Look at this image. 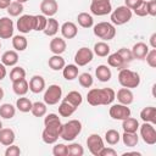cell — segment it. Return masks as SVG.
I'll use <instances>...</instances> for the list:
<instances>
[{"mask_svg":"<svg viewBox=\"0 0 156 156\" xmlns=\"http://www.w3.org/2000/svg\"><path fill=\"white\" fill-rule=\"evenodd\" d=\"M116 99V93L112 88H93L87 94V101L91 106L111 105Z\"/></svg>","mask_w":156,"mask_h":156,"instance_id":"obj_1","label":"cell"},{"mask_svg":"<svg viewBox=\"0 0 156 156\" xmlns=\"http://www.w3.org/2000/svg\"><path fill=\"white\" fill-rule=\"evenodd\" d=\"M118 82L123 88H128V89L138 88L140 84V76L138 72L132 71V69L126 67V68L119 69Z\"/></svg>","mask_w":156,"mask_h":156,"instance_id":"obj_2","label":"cell"},{"mask_svg":"<svg viewBox=\"0 0 156 156\" xmlns=\"http://www.w3.org/2000/svg\"><path fill=\"white\" fill-rule=\"evenodd\" d=\"M82 132V122L78 119H71L62 124L60 138L65 141H73Z\"/></svg>","mask_w":156,"mask_h":156,"instance_id":"obj_3","label":"cell"},{"mask_svg":"<svg viewBox=\"0 0 156 156\" xmlns=\"http://www.w3.org/2000/svg\"><path fill=\"white\" fill-rule=\"evenodd\" d=\"M94 35L99 39H102V41L112 40L116 35V27L110 22H99L98 24L93 26Z\"/></svg>","mask_w":156,"mask_h":156,"instance_id":"obj_4","label":"cell"},{"mask_svg":"<svg viewBox=\"0 0 156 156\" xmlns=\"http://www.w3.org/2000/svg\"><path fill=\"white\" fill-rule=\"evenodd\" d=\"M132 16H133V11L128 9L126 5H123V6H118L117 9L112 10L110 18L113 26H122L129 22L132 20Z\"/></svg>","mask_w":156,"mask_h":156,"instance_id":"obj_5","label":"cell"},{"mask_svg":"<svg viewBox=\"0 0 156 156\" xmlns=\"http://www.w3.org/2000/svg\"><path fill=\"white\" fill-rule=\"evenodd\" d=\"M44 102L46 105H56L62 99V89L57 84H51L45 89L44 93Z\"/></svg>","mask_w":156,"mask_h":156,"instance_id":"obj_6","label":"cell"},{"mask_svg":"<svg viewBox=\"0 0 156 156\" xmlns=\"http://www.w3.org/2000/svg\"><path fill=\"white\" fill-rule=\"evenodd\" d=\"M112 5L110 0H91L90 12L95 16H105L111 13Z\"/></svg>","mask_w":156,"mask_h":156,"instance_id":"obj_7","label":"cell"},{"mask_svg":"<svg viewBox=\"0 0 156 156\" xmlns=\"http://www.w3.org/2000/svg\"><path fill=\"white\" fill-rule=\"evenodd\" d=\"M140 136L147 145H155L156 144V130L152 123L144 122L141 126H139Z\"/></svg>","mask_w":156,"mask_h":156,"instance_id":"obj_8","label":"cell"},{"mask_svg":"<svg viewBox=\"0 0 156 156\" xmlns=\"http://www.w3.org/2000/svg\"><path fill=\"white\" fill-rule=\"evenodd\" d=\"M34 23H35V15H22L17 20L16 27L22 34H27L32 30H34Z\"/></svg>","mask_w":156,"mask_h":156,"instance_id":"obj_9","label":"cell"},{"mask_svg":"<svg viewBox=\"0 0 156 156\" xmlns=\"http://www.w3.org/2000/svg\"><path fill=\"white\" fill-rule=\"evenodd\" d=\"M108 113H110V117L112 119L123 121V119H126L127 117L130 116L132 111H130V108L127 105H123V104H113L110 107Z\"/></svg>","mask_w":156,"mask_h":156,"instance_id":"obj_10","label":"cell"},{"mask_svg":"<svg viewBox=\"0 0 156 156\" xmlns=\"http://www.w3.org/2000/svg\"><path fill=\"white\" fill-rule=\"evenodd\" d=\"M93 57H94L93 50L89 49V48L83 46V48L78 49V51L76 52V55H74V62H76V65L78 67H83V66L88 65L89 62H91Z\"/></svg>","mask_w":156,"mask_h":156,"instance_id":"obj_11","label":"cell"},{"mask_svg":"<svg viewBox=\"0 0 156 156\" xmlns=\"http://www.w3.org/2000/svg\"><path fill=\"white\" fill-rule=\"evenodd\" d=\"M87 146L88 150L90 151L91 155L94 156H99L101 149L105 146L104 145V140L99 134H90L87 139Z\"/></svg>","mask_w":156,"mask_h":156,"instance_id":"obj_12","label":"cell"},{"mask_svg":"<svg viewBox=\"0 0 156 156\" xmlns=\"http://www.w3.org/2000/svg\"><path fill=\"white\" fill-rule=\"evenodd\" d=\"M44 126H45V128H48V129H50V130H52V132H55L60 135L62 123H61V119H60L58 115H56V113L46 115L45 118H44Z\"/></svg>","mask_w":156,"mask_h":156,"instance_id":"obj_13","label":"cell"},{"mask_svg":"<svg viewBox=\"0 0 156 156\" xmlns=\"http://www.w3.org/2000/svg\"><path fill=\"white\" fill-rule=\"evenodd\" d=\"M13 22L10 17L0 18V39H10L13 37Z\"/></svg>","mask_w":156,"mask_h":156,"instance_id":"obj_14","label":"cell"},{"mask_svg":"<svg viewBox=\"0 0 156 156\" xmlns=\"http://www.w3.org/2000/svg\"><path fill=\"white\" fill-rule=\"evenodd\" d=\"M40 11L46 17H52L58 11V4L56 0H43L40 2Z\"/></svg>","mask_w":156,"mask_h":156,"instance_id":"obj_15","label":"cell"},{"mask_svg":"<svg viewBox=\"0 0 156 156\" xmlns=\"http://www.w3.org/2000/svg\"><path fill=\"white\" fill-rule=\"evenodd\" d=\"M66 41L63 38H60V37H55L51 39L50 44H49V48H50V51L54 54V55H61L66 51Z\"/></svg>","mask_w":156,"mask_h":156,"instance_id":"obj_16","label":"cell"},{"mask_svg":"<svg viewBox=\"0 0 156 156\" xmlns=\"http://www.w3.org/2000/svg\"><path fill=\"white\" fill-rule=\"evenodd\" d=\"M60 30H61V34H62V37H63L65 39H73V38L78 34V28H77L76 23H73V22H71V21L65 22V23L61 26Z\"/></svg>","mask_w":156,"mask_h":156,"instance_id":"obj_17","label":"cell"},{"mask_svg":"<svg viewBox=\"0 0 156 156\" xmlns=\"http://www.w3.org/2000/svg\"><path fill=\"white\" fill-rule=\"evenodd\" d=\"M29 90L33 94H39L45 89V79L41 76H33L29 80Z\"/></svg>","mask_w":156,"mask_h":156,"instance_id":"obj_18","label":"cell"},{"mask_svg":"<svg viewBox=\"0 0 156 156\" xmlns=\"http://www.w3.org/2000/svg\"><path fill=\"white\" fill-rule=\"evenodd\" d=\"M18 62V54L16 50H7L1 55V63L6 67H13Z\"/></svg>","mask_w":156,"mask_h":156,"instance_id":"obj_19","label":"cell"},{"mask_svg":"<svg viewBox=\"0 0 156 156\" xmlns=\"http://www.w3.org/2000/svg\"><path fill=\"white\" fill-rule=\"evenodd\" d=\"M116 98H117L119 104H123V105H127V106L130 105L134 101V95H133L132 90L128 89V88H121L117 91Z\"/></svg>","mask_w":156,"mask_h":156,"instance_id":"obj_20","label":"cell"},{"mask_svg":"<svg viewBox=\"0 0 156 156\" xmlns=\"http://www.w3.org/2000/svg\"><path fill=\"white\" fill-rule=\"evenodd\" d=\"M130 51H132V55H133L134 58H136V60H145V56L149 52V46L145 43L139 41V43L133 45Z\"/></svg>","mask_w":156,"mask_h":156,"instance_id":"obj_21","label":"cell"},{"mask_svg":"<svg viewBox=\"0 0 156 156\" xmlns=\"http://www.w3.org/2000/svg\"><path fill=\"white\" fill-rule=\"evenodd\" d=\"M12 90L16 95L18 96H24L28 90H29V84L28 82L26 80V78H22V79H18V80H15L12 82Z\"/></svg>","mask_w":156,"mask_h":156,"instance_id":"obj_22","label":"cell"},{"mask_svg":"<svg viewBox=\"0 0 156 156\" xmlns=\"http://www.w3.org/2000/svg\"><path fill=\"white\" fill-rule=\"evenodd\" d=\"M107 65L110 67L117 68V69H122L127 67V63L123 61V58L119 56V54L116 51L113 54H108L107 55Z\"/></svg>","mask_w":156,"mask_h":156,"instance_id":"obj_23","label":"cell"},{"mask_svg":"<svg viewBox=\"0 0 156 156\" xmlns=\"http://www.w3.org/2000/svg\"><path fill=\"white\" fill-rule=\"evenodd\" d=\"M16 139L15 132L11 128H2L0 130V144L4 146H9L11 144H13Z\"/></svg>","mask_w":156,"mask_h":156,"instance_id":"obj_24","label":"cell"},{"mask_svg":"<svg viewBox=\"0 0 156 156\" xmlns=\"http://www.w3.org/2000/svg\"><path fill=\"white\" fill-rule=\"evenodd\" d=\"M95 76H96V78L100 82L105 83V82H108L111 79L112 72L108 68V66H106V65H99L96 67V69H95Z\"/></svg>","mask_w":156,"mask_h":156,"instance_id":"obj_25","label":"cell"},{"mask_svg":"<svg viewBox=\"0 0 156 156\" xmlns=\"http://www.w3.org/2000/svg\"><path fill=\"white\" fill-rule=\"evenodd\" d=\"M140 118L143 119V122H149V123L155 124L156 123V108L154 106L144 107L140 111Z\"/></svg>","mask_w":156,"mask_h":156,"instance_id":"obj_26","label":"cell"},{"mask_svg":"<svg viewBox=\"0 0 156 156\" xmlns=\"http://www.w3.org/2000/svg\"><path fill=\"white\" fill-rule=\"evenodd\" d=\"M79 73V68L77 65H65V67L62 68V76L66 80H73L78 77Z\"/></svg>","mask_w":156,"mask_h":156,"instance_id":"obj_27","label":"cell"},{"mask_svg":"<svg viewBox=\"0 0 156 156\" xmlns=\"http://www.w3.org/2000/svg\"><path fill=\"white\" fill-rule=\"evenodd\" d=\"M43 32L48 37L56 35L57 32H58V22H57V20H55L54 17H48V22H46V26H45Z\"/></svg>","mask_w":156,"mask_h":156,"instance_id":"obj_28","label":"cell"},{"mask_svg":"<svg viewBox=\"0 0 156 156\" xmlns=\"http://www.w3.org/2000/svg\"><path fill=\"white\" fill-rule=\"evenodd\" d=\"M77 22L82 28H91L94 26V18L88 12H80L77 16Z\"/></svg>","mask_w":156,"mask_h":156,"instance_id":"obj_29","label":"cell"},{"mask_svg":"<svg viewBox=\"0 0 156 156\" xmlns=\"http://www.w3.org/2000/svg\"><path fill=\"white\" fill-rule=\"evenodd\" d=\"M121 138H122L123 144L126 146H128V147L136 146V144L139 141V136H138L136 132H134V133H132V132H123V135Z\"/></svg>","mask_w":156,"mask_h":156,"instance_id":"obj_30","label":"cell"},{"mask_svg":"<svg viewBox=\"0 0 156 156\" xmlns=\"http://www.w3.org/2000/svg\"><path fill=\"white\" fill-rule=\"evenodd\" d=\"M12 46L16 51H24L28 46V40L24 35H13L12 37Z\"/></svg>","mask_w":156,"mask_h":156,"instance_id":"obj_31","label":"cell"},{"mask_svg":"<svg viewBox=\"0 0 156 156\" xmlns=\"http://www.w3.org/2000/svg\"><path fill=\"white\" fill-rule=\"evenodd\" d=\"M76 110H77V107L71 105L66 100H62L61 104L58 105V115L61 117H69V116H72Z\"/></svg>","mask_w":156,"mask_h":156,"instance_id":"obj_32","label":"cell"},{"mask_svg":"<svg viewBox=\"0 0 156 156\" xmlns=\"http://www.w3.org/2000/svg\"><path fill=\"white\" fill-rule=\"evenodd\" d=\"M16 115V107L9 102L2 104L0 106V117L4 119H11Z\"/></svg>","mask_w":156,"mask_h":156,"instance_id":"obj_33","label":"cell"},{"mask_svg":"<svg viewBox=\"0 0 156 156\" xmlns=\"http://www.w3.org/2000/svg\"><path fill=\"white\" fill-rule=\"evenodd\" d=\"M48 65H49V67H50L51 69H54V71H60V69H62V68L65 67L66 62H65V58H63L61 55H52V56L49 58Z\"/></svg>","mask_w":156,"mask_h":156,"instance_id":"obj_34","label":"cell"},{"mask_svg":"<svg viewBox=\"0 0 156 156\" xmlns=\"http://www.w3.org/2000/svg\"><path fill=\"white\" fill-rule=\"evenodd\" d=\"M122 128H123V132H136L139 129V122L136 118H133V117H127L126 119L122 121Z\"/></svg>","mask_w":156,"mask_h":156,"instance_id":"obj_35","label":"cell"},{"mask_svg":"<svg viewBox=\"0 0 156 156\" xmlns=\"http://www.w3.org/2000/svg\"><path fill=\"white\" fill-rule=\"evenodd\" d=\"M63 100H66L67 102H69L71 105H73V106H76V107L80 106L82 102H83L82 94H80L79 91H77V90H72V91H69V93L66 95V98H63Z\"/></svg>","mask_w":156,"mask_h":156,"instance_id":"obj_36","label":"cell"},{"mask_svg":"<svg viewBox=\"0 0 156 156\" xmlns=\"http://www.w3.org/2000/svg\"><path fill=\"white\" fill-rule=\"evenodd\" d=\"M32 105H33V102H32L28 98H24V96H21V98H18V99L16 100V108H17L18 111L23 112V113L30 112Z\"/></svg>","mask_w":156,"mask_h":156,"instance_id":"obj_37","label":"cell"},{"mask_svg":"<svg viewBox=\"0 0 156 156\" xmlns=\"http://www.w3.org/2000/svg\"><path fill=\"white\" fill-rule=\"evenodd\" d=\"M46 111H48V107H46L45 102H41V101L33 102L30 112H32V115L34 117H44L46 115Z\"/></svg>","mask_w":156,"mask_h":156,"instance_id":"obj_38","label":"cell"},{"mask_svg":"<svg viewBox=\"0 0 156 156\" xmlns=\"http://www.w3.org/2000/svg\"><path fill=\"white\" fill-rule=\"evenodd\" d=\"M110 45L105 41H98L95 45H94V54L98 55L99 57H106L108 54H110Z\"/></svg>","mask_w":156,"mask_h":156,"instance_id":"obj_39","label":"cell"},{"mask_svg":"<svg viewBox=\"0 0 156 156\" xmlns=\"http://www.w3.org/2000/svg\"><path fill=\"white\" fill-rule=\"evenodd\" d=\"M23 10H24V7H23V4H21V2H18V1H11V4L9 5V7L6 9V11H7V13L11 16V17H17V16H20L22 12H23Z\"/></svg>","mask_w":156,"mask_h":156,"instance_id":"obj_40","label":"cell"},{"mask_svg":"<svg viewBox=\"0 0 156 156\" xmlns=\"http://www.w3.org/2000/svg\"><path fill=\"white\" fill-rule=\"evenodd\" d=\"M58 138H60V135L57 134V133H55V132H52V130H50V129H46V128H44V130H43V133H41V139H43V141L45 143V144H55L57 140H58Z\"/></svg>","mask_w":156,"mask_h":156,"instance_id":"obj_41","label":"cell"},{"mask_svg":"<svg viewBox=\"0 0 156 156\" xmlns=\"http://www.w3.org/2000/svg\"><path fill=\"white\" fill-rule=\"evenodd\" d=\"M105 140L108 145H116L121 140V135L116 129H108L105 133Z\"/></svg>","mask_w":156,"mask_h":156,"instance_id":"obj_42","label":"cell"},{"mask_svg":"<svg viewBox=\"0 0 156 156\" xmlns=\"http://www.w3.org/2000/svg\"><path fill=\"white\" fill-rule=\"evenodd\" d=\"M84 149L78 143H72L67 145V156H83Z\"/></svg>","mask_w":156,"mask_h":156,"instance_id":"obj_43","label":"cell"},{"mask_svg":"<svg viewBox=\"0 0 156 156\" xmlns=\"http://www.w3.org/2000/svg\"><path fill=\"white\" fill-rule=\"evenodd\" d=\"M22 78H26V69L21 66H13V68L10 71L11 82H15V80H18Z\"/></svg>","mask_w":156,"mask_h":156,"instance_id":"obj_44","label":"cell"},{"mask_svg":"<svg viewBox=\"0 0 156 156\" xmlns=\"http://www.w3.org/2000/svg\"><path fill=\"white\" fill-rule=\"evenodd\" d=\"M78 82H79L80 87H83V88H90L93 85V83H94V79H93V76L90 73L84 72V73H82V74L78 76Z\"/></svg>","mask_w":156,"mask_h":156,"instance_id":"obj_45","label":"cell"},{"mask_svg":"<svg viewBox=\"0 0 156 156\" xmlns=\"http://www.w3.org/2000/svg\"><path fill=\"white\" fill-rule=\"evenodd\" d=\"M46 22H48V17L44 16L43 13L41 15H35V23H34V30L37 32H43L45 26H46Z\"/></svg>","mask_w":156,"mask_h":156,"instance_id":"obj_46","label":"cell"},{"mask_svg":"<svg viewBox=\"0 0 156 156\" xmlns=\"http://www.w3.org/2000/svg\"><path fill=\"white\" fill-rule=\"evenodd\" d=\"M117 52L119 54V56L123 58V61L128 65V63H130L133 60H134V57H133V55H132V51L129 50V49H127V48H121L119 50H117Z\"/></svg>","mask_w":156,"mask_h":156,"instance_id":"obj_47","label":"cell"},{"mask_svg":"<svg viewBox=\"0 0 156 156\" xmlns=\"http://www.w3.org/2000/svg\"><path fill=\"white\" fill-rule=\"evenodd\" d=\"M52 155L54 156H67V145L65 144H56L55 143V146L52 147Z\"/></svg>","mask_w":156,"mask_h":156,"instance_id":"obj_48","label":"cell"},{"mask_svg":"<svg viewBox=\"0 0 156 156\" xmlns=\"http://www.w3.org/2000/svg\"><path fill=\"white\" fill-rule=\"evenodd\" d=\"M145 58H146V63H147L151 68H155V67H156V49L149 50V52L146 54Z\"/></svg>","mask_w":156,"mask_h":156,"instance_id":"obj_49","label":"cell"},{"mask_svg":"<svg viewBox=\"0 0 156 156\" xmlns=\"http://www.w3.org/2000/svg\"><path fill=\"white\" fill-rule=\"evenodd\" d=\"M21 154V149L17 146V145H9L5 150V156H18Z\"/></svg>","mask_w":156,"mask_h":156,"instance_id":"obj_50","label":"cell"},{"mask_svg":"<svg viewBox=\"0 0 156 156\" xmlns=\"http://www.w3.org/2000/svg\"><path fill=\"white\" fill-rule=\"evenodd\" d=\"M133 12H134L136 16H139V17H145V16L147 15V10H146V1L144 0L139 7H136L135 10H133Z\"/></svg>","mask_w":156,"mask_h":156,"instance_id":"obj_51","label":"cell"},{"mask_svg":"<svg viewBox=\"0 0 156 156\" xmlns=\"http://www.w3.org/2000/svg\"><path fill=\"white\" fill-rule=\"evenodd\" d=\"M146 10H147V15L152 17L156 16V0L146 1Z\"/></svg>","mask_w":156,"mask_h":156,"instance_id":"obj_52","label":"cell"},{"mask_svg":"<svg viewBox=\"0 0 156 156\" xmlns=\"http://www.w3.org/2000/svg\"><path fill=\"white\" fill-rule=\"evenodd\" d=\"M143 1H144V0H124V5H126L128 9H130V10L133 11V10H135L136 7H139Z\"/></svg>","mask_w":156,"mask_h":156,"instance_id":"obj_53","label":"cell"},{"mask_svg":"<svg viewBox=\"0 0 156 156\" xmlns=\"http://www.w3.org/2000/svg\"><path fill=\"white\" fill-rule=\"evenodd\" d=\"M99 156H117V151L112 147H106L104 146L99 154Z\"/></svg>","mask_w":156,"mask_h":156,"instance_id":"obj_54","label":"cell"},{"mask_svg":"<svg viewBox=\"0 0 156 156\" xmlns=\"http://www.w3.org/2000/svg\"><path fill=\"white\" fill-rule=\"evenodd\" d=\"M6 74H7L6 66H5V65H2V63L0 62V80H2V79L6 77Z\"/></svg>","mask_w":156,"mask_h":156,"instance_id":"obj_55","label":"cell"},{"mask_svg":"<svg viewBox=\"0 0 156 156\" xmlns=\"http://www.w3.org/2000/svg\"><path fill=\"white\" fill-rule=\"evenodd\" d=\"M12 0H0V10H6Z\"/></svg>","mask_w":156,"mask_h":156,"instance_id":"obj_56","label":"cell"},{"mask_svg":"<svg viewBox=\"0 0 156 156\" xmlns=\"http://www.w3.org/2000/svg\"><path fill=\"white\" fill-rule=\"evenodd\" d=\"M150 45L152 49H156V33H152L150 37Z\"/></svg>","mask_w":156,"mask_h":156,"instance_id":"obj_57","label":"cell"},{"mask_svg":"<svg viewBox=\"0 0 156 156\" xmlns=\"http://www.w3.org/2000/svg\"><path fill=\"white\" fill-rule=\"evenodd\" d=\"M127 155H136V156H139V155H140V152H136V151H130V152H124V154H123V156H127Z\"/></svg>","mask_w":156,"mask_h":156,"instance_id":"obj_58","label":"cell"},{"mask_svg":"<svg viewBox=\"0 0 156 156\" xmlns=\"http://www.w3.org/2000/svg\"><path fill=\"white\" fill-rule=\"evenodd\" d=\"M4 95H5V93H4V89L0 87V101L4 99Z\"/></svg>","mask_w":156,"mask_h":156,"instance_id":"obj_59","label":"cell"},{"mask_svg":"<svg viewBox=\"0 0 156 156\" xmlns=\"http://www.w3.org/2000/svg\"><path fill=\"white\" fill-rule=\"evenodd\" d=\"M16 1H18V2H21V4H24V2H27L28 0H16Z\"/></svg>","mask_w":156,"mask_h":156,"instance_id":"obj_60","label":"cell"},{"mask_svg":"<svg viewBox=\"0 0 156 156\" xmlns=\"http://www.w3.org/2000/svg\"><path fill=\"white\" fill-rule=\"evenodd\" d=\"M1 129H2V122L0 121V130H1Z\"/></svg>","mask_w":156,"mask_h":156,"instance_id":"obj_61","label":"cell"},{"mask_svg":"<svg viewBox=\"0 0 156 156\" xmlns=\"http://www.w3.org/2000/svg\"><path fill=\"white\" fill-rule=\"evenodd\" d=\"M0 49H1V43H0Z\"/></svg>","mask_w":156,"mask_h":156,"instance_id":"obj_62","label":"cell"}]
</instances>
